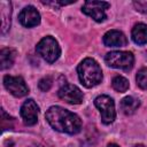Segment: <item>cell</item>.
Segmentation results:
<instances>
[{"mask_svg":"<svg viewBox=\"0 0 147 147\" xmlns=\"http://www.w3.org/2000/svg\"><path fill=\"white\" fill-rule=\"evenodd\" d=\"M94 105L101 114V119L105 124H111L116 118L115 102L114 100L106 94L99 95L94 99Z\"/></svg>","mask_w":147,"mask_h":147,"instance_id":"cell-5","label":"cell"},{"mask_svg":"<svg viewBox=\"0 0 147 147\" xmlns=\"http://www.w3.org/2000/svg\"><path fill=\"white\" fill-rule=\"evenodd\" d=\"M21 117L25 125H34L38 121V114H39V107L34 102L33 99H28L23 102L21 107Z\"/></svg>","mask_w":147,"mask_h":147,"instance_id":"cell-9","label":"cell"},{"mask_svg":"<svg viewBox=\"0 0 147 147\" xmlns=\"http://www.w3.org/2000/svg\"><path fill=\"white\" fill-rule=\"evenodd\" d=\"M119 106H121V110L125 115H132L139 108L140 101H139V99L129 95V96H125V98H123L121 100V105Z\"/></svg>","mask_w":147,"mask_h":147,"instance_id":"cell-15","label":"cell"},{"mask_svg":"<svg viewBox=\"0 0 147 147\" xmlns=\"http://www.w3.org/2000/svg\"><path fill=\"white\" fill-rule=\"evenodd\" d=\"M110 7L109 2L106 1H85L82 11L90 17H92L95 22H103L107 18L106 9Z\"/></svg>","mask_w":147,"mask_h":147,"instance_id":"cell-6","label":"cell"},{"mask_svg":"<svg viewBox=\"0 0 147 147\" xmlns=\"http://www.w3.org/2000/svg\"><path fill=\"white\" fill-rule=\"evenodd\" d=\"M20 23L25 28H33L40 23V14L33 6L24 7L18 15Z\"/></svg>","mask_w":147,"mask_h":147,"instance_id":"cell-10","label":"cell"},{"mask_svg":"<svg viewBox=\"0 0 147 147\" xmlns=\"http://www.w3.org/2000/svg\"><path fill=\"white\" fill-rule=\"evenodd\" d=\"M36 51L48 63L55 62L61 55V48L59 46V42L52 36L44 37L37 44Z\"/></svg>","mask_w":147,"mask_h":147,"instance_id":"cell-3","label":"cell"},{"mask_svg":"<svg viewBox=\"0 0 147 147\" xmlns=\"http://www.w3.org/2000/svg\"><path fill=\"white\" fill-rule=\"evenodd\" d=\"M132 40L137 45H145L147 44V25L144 23H138L133 26L131 32Z\"/></svg>","mask_w":147,"mask_h":147,"instance_id":"cell-14","label":"cell"},{"mask_svg":"<svg viewBox=\"0 0 147 147\" xmlns=\"http://www.w3.org/2000/svg\"><path fill=\"white\" fill-rule=\"evenodd\" d=\"M52 85H53V80H52V78L49 76L41 78L39 80V83H38V86H39L40 91H42V92H47L52 87Z\"/></svg>","mask_w":147,"mask_h":147,"instance_id":"cell-18","label":"cell"},{"mask_svg":"<svg viewBox=\"0 0 147 147\" xmlns=\"http://www.w3.org/2000/svg\"><path fill=\"white\" fill-rule=\"evenodd\" d=\"M134 147H145V146H144V145H141V144H138V145H136Z\"/></svg>","mask_w":147,"mask_h":147,"instance_id":"cell-22","label":"cell"},{"mask_svg":"<svg viewBox=\"0 0 147 147\" xmlns=\"http://www.w3.org/2000/svg\"><path fill=\"white\" fill-rule=\"evenodd\" d=\"M0 16H1V33L6 34L10 29L11 23V2L0 1Z\"/></svg>","mask_w":147,"mask_h":147,"instance_id":"cell-12","label":"cell"},{"mask_svg":"<svg viewBox=\"0 0 147 147\" xmlns=\"http://www.w3.org/2000/svg\"><path fill=\"white\" fill-rule=\"evenodd\" d=\"M133 6L136 8V10L140 11V13H147V1H134Z\"/></svg>","mask_w":147,"mask_h":147,"instance_id":"cell-19","label":"cell"},{"mask_svg":"<svg viewBox=\"0 0 147 147\" xmlns=\"http://www.w3.org/2000/svg\"><path fill=\"white\" fill-rule=\"evenodd\" d=\"M45 117L48 124L59 132L68 134H77L80 132L83 122L80 117L60 106H52L47 109Z\"/></svg>","mask_w":147,"mask_h":147,"instance_id":"cell-1","label":"cell"},{"mask_svg":"<svg viewBox=\"0 0 147 147\" xmlns=\"http://www.w3.org/2000/svg\"><path fill=\"white\" fill-rule=\"evenodd\" d=\"M111 85H113V88L119 93H123L125 91L129 90V80L123 77V76H115L111 80Z\"/></svg>","mask_w":147,"mask_h":147,"instance_id":"cell-16","label":"cell"},{"mask_svg":"<svg viewBox=\"0 0 147 147\" xmlns=\"http://www.w3.org/2000/svg\"><path fill=\"white\" fill-rule=\"evenodd\" d=\"M107 147H119L117 144H114V142H110V144H108V146Z\"/></svg>","mask_w":147,"mask_h":147,"instance_id":"cell-20","label":"cell"},{"mask_svg":"<svg viewBox=\"0 0 147 147\" xmlns=\"http://www.w3.org/2000/svg\"><path fill=\"white\" fill-rule=\"evenodd\" d=\"M16 59V51L10 47L2 48L0 51V68L1 70L10 68Z\"/></svg>","mask_w":147,"mask_h":147,"instance_id":"cell-13","label":"cell"},{"mask_svg":"<svg viewBox=\"0 0 147 147\" xmlns=\"http://www.w3.org/2000/svg\"><path fill=\"white\" fill-rule=\"evenodd\" d=\"M105 61L107 65L115 69H122L125 71H129L132 69L134 63V56L131 52L125 51H114L110 53H107L105 56Z\"/></svg>","mask_w":147,"mask_h":147,"instance_id":"cell-4","label":"cell"},{"mask_svg":"<svg viewBox=\"0 0 147 147\" xmlns=\"http://www.w3.org/2000/svg\"><path fill=\"white\" fill-rule=\"evenodd\" d=\"M77 74L79 82L85 87H93L101 83L102 80V70L99 63L91 57L84 59L77 67Z\"/></svg>","mask_w":147,"mask_h":147,"instance_id":"cell-2","label":"cell"},{"mask_svg":"<svg viewBox=\"0 0 147 147\" xmlns=\"http://www.w3.org/2000/svg\"><path fill=\"white\" fill-rule=\"evenodd\" d=\"M57 95L60 99L71 105H79L83 102L84 99L83 92L76 85L72 84H64L63 86H61L57 92Z\"/></svg>","mask_w":147,"mask_h":147,"instance_id":"cell-8","label":"cell"},{"mask_svg":"<svg viewBox=\"0 0 147 147\" xmlns=\"http://www.w3.org/2000/svg\"><path fill=\"white\" fill-rule=\"evenodd\" d=\"M30 147H46V146H42V145H32Z\"/></svg>","mask_w":147,"mask_h":147,"instance_id":"cell-21","label":"cell"},{"mask_svg":"<svg viewBox=\"0 0 147 147\" xmlns=\"http://www.w3.org/2000/svg\"><path fill=\"white\" fill-rule=\"evenodd\" d=\"M3 85L8 92H10L16 98L25 96L29 93V87L25 84L24 79L20 76H5L3 77Z\"/></svg>","mask_w":147,"mask_h":147,"instance_id":"cell-7","label":"cell"},{"mask_svg":"<svg viewBox=\"0 0 147 147\" xmlns=\"http://www.w3.org/2000/svg\"><path fill=\"white\" fill-rule=\"evenodd\" d=\"M103 44L107 47H123L126 46L127 39L119 30H110L103 36Z\"/></svg>","mask_w":147,"mask_h":147,"instance_id":"cell-11","label":"cell"},{"mask_svg":"<svg viewBox=\"0 0 147 147\" xmlns=\"http://www.w3.org/2000/svg\"><path fill=\"white\" fill-rule=\"evenodd\" d=\"M136 82L141 90H147V68H141L137 72Z\"/></svg>","mask_w":147,"mask_h":147,"instance_id":"cell-17","label":"cell"}]
</instances>
